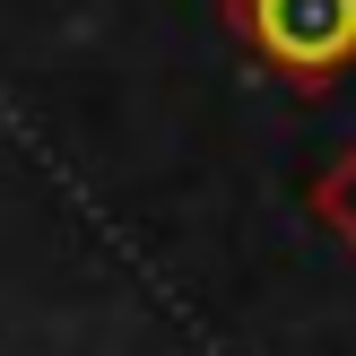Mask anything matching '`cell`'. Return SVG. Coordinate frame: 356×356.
Instances as JSON below:
<instances>
[{"label": "cell", "instance_id": "obj_1", "mask_svg": "<svg viewBox=\"0 0 356 356\" xmlns=\"http://www.w3.org/2000/svg\"><path fill=\"white\" fill-rule=\"evenodd\" d=\"M226 26L287 87H330L356 70V0H226Z\"/></svg>", "mask_w": 356, "mask_h": 356}, {"label": "cell", "instance_id": "obj_2", "mask_svg": "<svg viewBox=\"0 0 356 356\" xmlns=\"http://www.w3.org/2000/svg\"><path fill=\"white\" fill-rule=\"evenodd\" d=\"M313 226H322L330 243H348V252H356V139L313 174Z\"/></svg>", "mask_w": 356, "mask_h": 356}]
</instances>
